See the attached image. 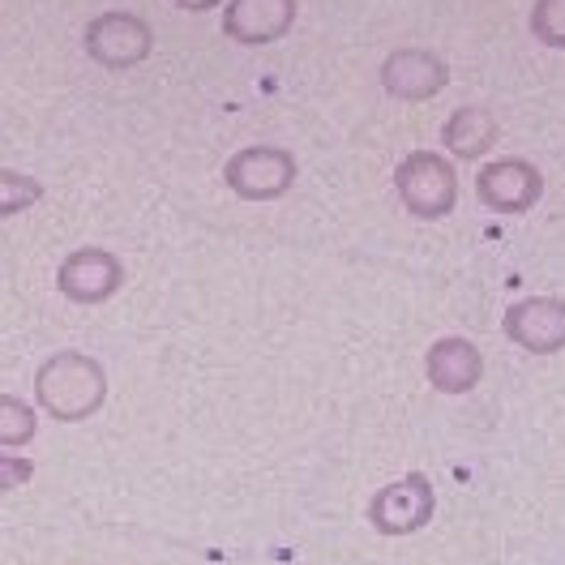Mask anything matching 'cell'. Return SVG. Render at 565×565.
<instances>
[{
	"mask_svg": "<svg viewBox=\"0 0 565 565\" xmlns=\"http://www.w3.org/2000/svg\"><path fill=\"white\" fill-rule=\"evenodd\" d=\"M31 476H35V462L31 459H9V455H0V493L22 489Z\"/></svg>",
	"mask_w": 565,
	"mask_h": 565,
	"instance_id": "cell-16",
	"label": "cell"
},
{
	"mask_svg": "<svg viewBox=\"0 0 565 565\" xmlns=\"http://www.w3.org/2000/svg\"><path fill=\"white\" fill-rule=\"evenodd\" d=\"M450 86V65L433 47H394L382 61V90L398 104H428Z\"/></svg>",
	"mask_w": 565,
	"mask_h": 565,
	"instance_id": "cell-7",
	"label": "cell"
},
{
	"mask_svg": "<svg viewBox=\"0 0 565 565\" xmlns=\"http://www.w3.org/2000/svg\"><path fill=\"white\" fill-rule=\"evenodd\" d=\"M39 407L56 420H86L104 407L107 398V373L99 360L82 352H61L43 360L35 373Z\"/></svg>",
	"mask_w": 565,
	"mask_h": 565,
	"instance_id": "cell-1",
	"label": "cell"
},
{
	"mask_svg": "<svg viewBox=\"0 0 565 565\" xmlns=\"http://www.w3.org/2000/svg\"><path fill=\"white\" fill-rule=\"evenodd\" d=\"M501 330L514 348L548 360V355L565 352V300L562 296H523L505 309Z\"/></svg>",
	"mask_w": 565,
	"mask_h": 565,
	"instance_id": "cell-5",
	"label": "cell"
},
{
	"mask_svg": "<svg viewBox=\"0 0 565 565\" xmlns=\"http://www.w3.org/2000/svg\"><path fill=\"white\" fill-rule=\"evenodd\" d=\"M527 26L535 43L565 52V0H535L527 13Z\"/></svg>",
	"mask_w": 565,
	"mask_h": 565,
	"instance_id": "cell-13",
	"label": "cell"
},
{
	"mask_svg": "<svg viewBox=\"0 0 565 565\" xmlns=\"http://www.w3.org/2000/svg\"><path fill=\"white\" fill-rule=\"evenodd\" d=\"M223 180L245 202H279L296 184V159L282 146H245L227 159Z\"/></svg>",
	"mask_w": 565,
	"mask_h": 565,
	"instance_id": "cell-4",
	"label": "cell"
},
{
	"mask_svg": "<svg viewBox=\"0 0 565 565\" xmlns=\"http://www.w3.org/2000/svg\"><path fill=\"white\" fill-rule=\"evenodd\" d=\"M150 47H154V35L134 13H104L86 26V52L107 70L141 65L150 56Z\"/></svg>",
	"mask_w": 565,
	"mask_h": 565,
	"instance_id": "cell-8",
	"label": "cell"
},
{
	"mask_svg": "<svg viewBox=\"0 0 565 565\" xmlns=\"http://www.w3.org/2000/svg\"><path fill=\"white\" fill-rule=\"evenodd\" d=\"M172 4H177V9H189V13H206L218 0H172Z\"/></svg>",
	"mask_w": 565,
	"mask_h": 565,
	"instance_id": "cell-17",
	"label": "cell"
},
{
	"mask_svg": "<svg viewBox=\"0 0 565 565\" xmlns=\"http://www.w3.org/2000/svg\"><path fill=\"white\" fill-rule=\"evenodd\" d=\"M394 193L407 214L437 223L459 206V168L437 150H407L394 168Z\"/></svg>",
	"mask_w": 565,
	"mask_h": 565,
	"instance_id": "cell-2",
	"label": "cell"
},
{
	"mask_svg": "<svg viewBox=\"0 0 565 565\" xmlns=\"http://www.w3.org/2000/svg\"><path fill=\"white\" fill-rule=\"evenodd\" d=\"M291 22H296V0H227L223 9V35L245 47L275 43L291 31Z\"/></svg>",
	"mask_w": 565,
	"mask_h": 565,
	"instance_id": "cell-11",
	"label": "cell"
},
{
	"mask_svg": "<svg viewBox=\"0 0 565 565\" xmlns=\"http://www.w3.org/2000/svg\"><path fill=\"white\" fill-rule=\"evenodd\" d=\"M56 282H61V291H65L70 300H77V305H99V300L120 291L125 266H120V257L107 253V248H77V253H70V257L61 262Z\"/></svg>",
	"mask_w": 565,
	"mask_h": 565,
	"instance_id": "cell-10",
	"label": "cell"
},
{
	"mask_svg": "<svg viewBox=\"0 0 565 565\" xmlns=\"http://www.w3.org/2000/svg\"><path fill=\"white\" fill-rule=\"evenodd\" d=\"M441 141L455 159L476 163V159L493 154V146L501 141V120L484 104H459L450 111V120L441 125Z\"/></svg>",
	"mask_w": 565,
	"mask_h": 565,
	"instance_id": "cell-12",
	"label": "cell"
},
{
	"mask_svg": "<svg viewBox=\"0 0 565 565\" xmlns=\"http://www.w3.org/2000/svg\"><path fill=\"white\" fill-rule=\"evenodd\" d=\"M433 514H437V493L424 471H407V476L382 484L369 497V510H364L369 527L377 535H416L433 523Z\"/></svg>",
	"mask_w": 565,
	"mask_h": 565,
	"instance_id": "cell-3",
	"label": "cell"
},
{
	"mask_svg": "<svg viewBox=\"0 0 565 565\" xmlns=\"http://www.w3.org/2000/svg\"><path fill=\"white\" fill-rule=\"evenodd\" d=\"M424 377L437 394H471L484 382V352L462 334H441L424 352Z\"/></svg>",
	"mask_w": 565,
	"mask_h": 565,
	"instance_id": "cell-9",
	"label": "cell"
},
{
	"mask_svg": "<svg viewBox=\"0 0 565 565\" xmlns=\"http://www.w3.org/2000/svg\"><path fill=\"white\" fill-rule=\"evenodd\" d=\"M39 198H43V184H39V180L22 177V172H4V168H0V218H4V214L26 211V206H35Z\"/></svg>",
	"mask_w": 565,
	"mask_h": 565,
	"instance_id": "cell-15",
	"label": "cell"
},
{
	"mask_svg": "<svg viewBox=\"0 0 565 565\" xmlns=\"http://www.w3.org/2000/svg\"><path fill=\"white\" fill-rule=\"evenodd\" d=\"M35 437V412L13 398V394H0V446H26Z\"/></svg>",
	"mask_w": 565,
	"mask_h": 565,
	"instance_id": "cell-14",
	"label": "cell"
},
{
	"mask_svg": "<svg viewBox=\"0 0 565 565\" xmlns=\"http://www.w3.org/2000/svg\"><path fill=\"white\" fill-rule=\"evenodd\" d=\"M476 198L484 202V211L493 214H527L544 198V172L531 159H519V154L493 159L476 177Z\"/></svg>",
	"mask_w": 565,
	"mask_h": 565,
	"instance_id": "cell-6",
	"label": "cell"
}]
</instances>
